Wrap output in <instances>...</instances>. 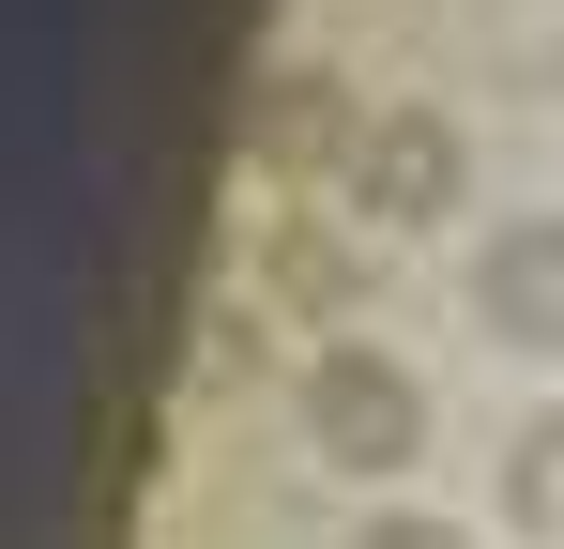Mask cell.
I'll use <instances>...</instances> for the list:
<instances>
[{"label":"cell","instance_id":"cell-2","mask_svg":"<svg viewBox=\"0 0 564 549\" xmlns=\"http://www.w3.org/2000/svg\"><path fill=\"white\" fill-rule=\"evenodd\" d=\"M229 153L260 183H321V169H351L367 153V92H351V62H260L245 77V107H229Z\"/></svg>","mask_w":564,"mask_h":549},{"label":"cell","instance_id":"cell-4","mask_svg":"<svg viewBox=\"0 0 564 549\" xmlns=\"http://www.w3.org/2000/svg\"><path fill=\"white\" fill-rule=\"evenodd\" d=\"M245 274H260V305L275 321H351L367 305V245L336 229V214H305V198H260V229H245Z\"/></svg>","mask_w":564,"mask_h":549},{"label":"cell","instance_id":"cell-7","mask_svg":"<svg viewBox=\"0 0 564 549\" xmlns=\"http://www.w3.org/2000/svg\"><path fill=\"white\" fill-rule=\"evenodd\" d=\"M503 519H519L534 549H564V412H550V428H519V443H503Z\"/></svg>","mask_w":564,"mask_h":549},{"label":"cell","instance_id":"cell-3","mask_svg":"<svg viewBox=\"0 0 564 549\" xmlns=\"http://www.w3.org/2000/svg\"><path fill=\"white\" fill-rule=\"evenodd\" d=\"M351 198H367V229H443V214L473 198V138L443 122V107H367Z\"/></svg>","mask_w":564,"mask_h":549},{"label":"cell","instance_id":"cell-1","mask_svg":"<svg viewBox=\"0 0 564 549\" xmlns=\"http://www.w3.org/2000/svg\"><path fill=\"white\" fill-rule=\"evenodd\" d=\"M290 443L321 458V473L397 488V473L427 458V366L381 352V336H321V352H305V381H290Z\"/></svg>","mask_w":564,"mask_h":549},{"label":"cell","instance_id":"cell-6","mask_svg":"<svg viewBox=\"0 0 564 549\" xmlns=\"http://www.w3.org/2000/svg\"><path fill=\"white\" fill-rule=\"evenodd\" d=\"M260 336H275V305H260V274H229V290H198V336H184V397H245V381H260Z\"/></svg>","mask_w":564,"mask_h":549},{"label":"cell","instance_id":"cell-8","mask_svg":"<svg viewBox=\"0 0 564 549\" xmlns=\"http://www.w3.org/2000/svg\"><path fill=\"white\" fill-rule=\"evenodd\" d=\"M351 549H473V535H458V519H427V504H381Z\"/></svg>","mask_w":564,"mask_h":549},{"label":"cell","instance_id":"cell-5","mask_svg":"<svg viewBox=\"0 0 564 549\" xmlns=\"http://www.w3.org/2000/svg\"><path fill=\"white\" fill-rule=\"evenodd\" d=\"M473 305H488V336L564 352V229H550V214H519V229L473 245Z\"/></svg>","mask_w":564,"mask_h":549}]
</instances>
